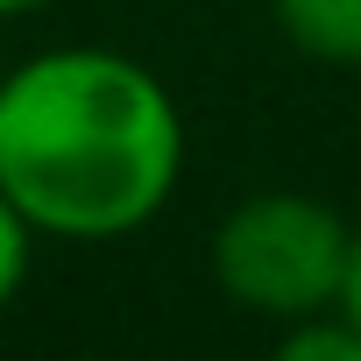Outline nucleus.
Returning <instances> with one entry per match:
<instances>
[{
    "mask_svg": "<svg viewBox=\"0 0 361 361\" xmlns=\"http://www.w3.org/2000/svg\"><path fill=\"white\" fill-rule=\"evenodd\" d=\"M29 255H36V227L8 206V192H0V312H8L29 283Z\"/></svg>",
    "mask_w": 361,
    "mask_h": 361,
    "instance_id": "39448f33",
    "label": "nucleus"
},
{
    "mask_svg": "<svg viewBox=\"0 0 361 361\" xmlns=\"http://www.w3.org/2000/svg\"><path fill=\"white\" fill-rule=\"evenodd\" d=\"M347 255L354 220L319 192H248L213 227V283L269 326L333 312L347 290Z\"/></svg>",
    "mask_w": 361,
    "mask_h": 361,
    "instance_id": "f03ea898",
    "label": "nucleus"
},
{
    "mask_svg": "<svg viewBox=\"0 0 361 361\" xmlns=\"http://www.w3.org/2000/svg\"><path fill=\"white\" fill-rule=\"evenodd\" d=\"M185 177V114L170 85L106 43H57L0 78V192L57 241L149 227Z\"/></svg>",
    "mask_w": 361,
    "mask_h": 361,
    "instance_id": "f257e3e1",
    "label": "nucleus"
},
{
    "mask_svg": "<svg viewBox=\"0 0 361 361\" xmlns=\"http://www.w3.org/2000/svg\"><path fill=\"white\" fill-rule=\"evenodd\" d=\"M36 8H50V0H0V15H36Z\"/></svg>",
    "mask_w": 361,
    "mask_h": 361,
    "instance_id": "0eeeda50",
    "label": "nucleus"
},
{
    "mask_svg": "<svg viewBox=\"0 0 361 361\" xmlns=\"http://www.w3.org/2000/svg\"><path fill=\"white\" fill-rule=\"evenodd\" d=\"M340 312L361 326V220H354V255H347V290H340Z\"/></svg>",
    "mask_w": 361,
    "mask_h": 361,
    "instance_id": "423d86ee",
    "label": "nucleus"
},
{
    "mask_svg": "<svg viewBox=\"0 0 361 361\" xmlns=\"http://www.w3.org/2000/svg\"><path fill=\"white\" fill-rule=\"evenodd\" d=\"M276 354L283 361H361V326L333 305V312H312V319L276 326Z\"/></svg>",
    "mask_w": 361,
    "mask_h": 361,
    "instance_id": "20e7f679",
    "label": "nucleus"
},
{
    "mask_svg": "<svg viewBox=\"0 0 361 361\" xmlns=\"http://www.w3.org/2000/svg\"><path fill=\"white\" fill-rule=\"evenodd\" d=\"M269 22L312 64H361V0H269Z\"/></svg>",
    "mask_w": 361,
    "mask_h": 361,
    "instance_id": "7ed1b4c3",
    "label": "nucleus"
}]
</instances>
